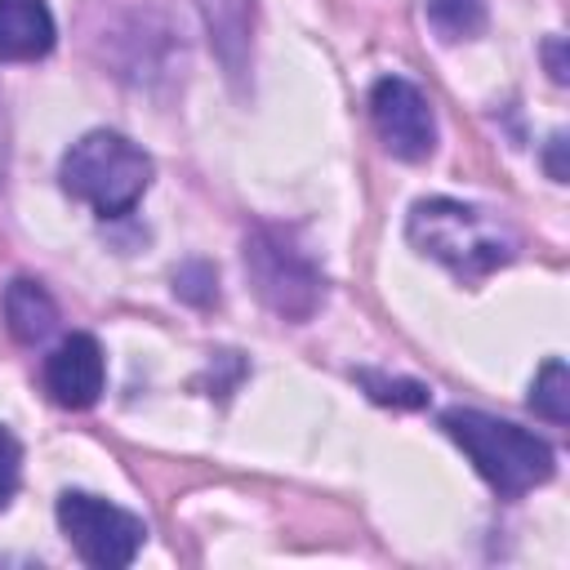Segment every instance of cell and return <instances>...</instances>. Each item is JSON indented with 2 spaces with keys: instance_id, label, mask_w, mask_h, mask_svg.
Listing matches in <instances>:
<instances>
[{
  "instance_id": "obj_1",
  "label": "cell",
  "mask_w": 570,
  "mask_h": 570,
  "mask_svg": "<svg viewBox=\"0 0 570 570\" xmlns=\"http://www.w3.org/2000/svg\"><path fill=\"white\" fill-rule=\"evenodd\" d=\"M405 240L423 258L441 263L450 276H459L468 285L508 267L517 258V245H521L503 214L481 209V205H463L450 196L414 200L410 218H405Z\"/></svg>"
},
{
  "instance_id": "obj_2",
  "label": "cell",
  "mask_w": 570,
  "mask_h": 570,
  "mask_svg": "<svg viewBox=\"0 0 570 570\" xmlns=\"http://www.w3.org/2000/svg\"><path fill=\"white\" fill-rule=\"evenodd\" d=\"M445 436L472 459L476 476L499 494V499H521L534 485L552 481L557 472V454L543 436H534L530 428H517L508 419L481 414V410H445L441 414Z\"/></svg>"
},
{
  "instance_id": "obj_3",
  "label": "cell",
  "mask_w": 570,
  "mask_h": 570,
  "mask_svg": "<svg viewBox=\"0 0 570 570\" xmlns=\"http://www.w3.org/2000/svg\"><path fill=\"white\" fill-rule=\"evenodd\" d=\"M151 156L116 134V129H89L80 134L67 151H62V165H58V178H62V191L85 200L98 218H120L129 214L147 187H151Z\"/></svg>"
},
{
  "instance_id": "obj_4",
  "label": "cell",
  "mask_w": 570,
  "mask_h": 570,
  "mask_svg": "<svg viewBox=\"0 0 570 570\" xmlns=\"http://www.w3.org/2000/svg\"><path fill=\"white\" fill-rule=\"evenodd\" d=\"M240 258L249 289L281 321H312L316 307L325 303V267L289 227L254 223Z\"/></svg>"
},
{
  "instance_id": "obj_5",
  "label": "cell",
  "mask_w": 570,
  "mask_h": 570,
  "mask_svg": "<svg viewBox=\"0 0 570 570\" xmlns=\"http://www.w3.org/2000/svg\"><path fill=\"white\" fill-rule=\"evenodd\" d=\"M58 525H62L67 543L76 548V557L94 570H125L147 543L142 517H134L89 490L58 494Z\"/></svg>"
},
{
  "instance_id": "obj_6",
  "label": "cell",
  "mask_w": 570,
  "mask_h": 570,
  "mask_svg": "<svg viewBox=\"0 0 570 570\" xmlns=\"http://www.w3.org/2000/svg\"><path fill=\"white\" fill-rule=\"evenodd\" d=\"M370 120L396 160H428L436 151V116L428 94L405 76H383L370 89Z\"/></svg>"
},
{
  "instance_id": "obj_7",
  "label": "cell",
  "mask_w": 570,
  "mask_h": 570,
  "mask_svg": "<svg viewBox=\"0 0 570 570\" xmlns=\"http://www.w3.org/2000/svg\"><path fill=\"white\" fill-rule=\"evenodd\" d=\"M107 383V356L94 334H67L45 356V392L62 410H89L102 396Z\"/></svg>"
},
{
  "instance_id": "obj_8",
  "label": "cell",
  "mask_w": 570,
  "mask_h": 570,
  "mask_svg": "<svg viewBox=\"0 0 570 570\" xmlns=\"http://www.w3.org/2000/svg\"><path fill=\"white\" fill-rule=\"evenodd\" d=\"M200 22L209 31V49L223 62L227 80L240 85L249 71V49H254V0H196Z\"/></svg>"
},
{
  "instance_id": "obj_9",
  "label": "cell",
  "mask_w": 570,
  "mask_h": 570,
  "mask_svg": "<svg viewBox=\"0 0 570 570\" xmlns=\"http://www.w3.org/2000/svg\"><path fill=\"white\" fill-rule=\"evenodd\" d=\"M58 22L45 0H0V58L36 62L53 49Z\"/></svg>"
},
{
  "instance_id": "obj_10",
  "label": "cell",
  "mask_w": 570,
  "mask_h": 570,
  "mask_svg": "<svg viewBox=\"0 0 570 570\" xmlns=\"http://www.w3.org/2000/svg\"><path fill=\"white\" fill-rule=\"evenodd\" d=\"M0 316H4L9 338L22 343V347H36V343H45V338L58 330V303H53V294H49L40 281H31V276H13V281L4 285V294H0Z\"/></svg>"
},
{
  "instance_id": "obj_11",
  "label": "cell",
  "mask_w": 570,
  "mask_h": 570,
  "mask_svg": "<svg viewBox=\"0 0 570 570\" xmlns=\"http://www.w3.org/2000/svg\"><path fill=\"white\" fill-rule=\"evenodd\" d=\"M530 410L539 419L557 423V428L570 419V374H566V361L561 356L543 361V370L534 374V383H530Z\"/></svg>"
},
{
  "instance_id": "obj_12",
  "label": "cell",
  "mask_w": 570,
  "mask_h": 570,
  "mask_svg": "<svg viewBox=\"0 0 570 570\" xmlns=\"http://www.w3.org/2000/svg\"><path fill=\"white\" fill-rule=\"evenodd\" d=\"M485 0H428V22L441 40H472L485 31Z\"/></svg>"
},
{
  "instance_id": "obj_13",
  "label": "cell",
  "mask_w": 570,
  "mask_h": 570,
  "mask_svg": "<svg viewBox=\"0 0 570 570\" xmlns=\"http://www.w3.org/2000/svg\"><path fill=\"white\" fill-rule=\"evenodd\" d=\"M356 383L370 392V401L396 405V410H419V405H428V396H432V392H428L423 383H414V379H387V374H374V370H361Z\"/></svg>"
},
{
  "instance_id": "obj_14",
  "label": "cell",
  "mask_w": 570,
  "mask_h": 570,
  "mask_svg": "<svg viewBox=\"0 0 570 570\" xmlns=\"http://www.w3.org/2000/svg\"><path fill=\"white\" fill-rule=\"evenodd\" d=\"M174 294L187 298V303H196V307L214 303V298H218V276H214V267H209V263H183V267L174 272Z\"/></svg>"
},
{
  "instance_id": "obj_15",
  "label": "cell",
  "mask_w": 570,
  "mask_h": 570,
  "mask_svg": "<svg viewBox=\"0 0 570 570\" xmlns=\"http://www.w3.org/2000/svg\"><path fill=\"white\" fill-rule=\"evenodd\" d=\"M18 481H22V445H18V436L0 423V508L18 494Z\"/></svg>"
},
{
  "instance_id": "obj_16",
  "label": "cell",
  "mask_w": 570,
  "mask_h": 570,
  "mask_svg": "<svg viewBox=\"0 0 570 570\" xmlns=\"http://www.w3.org/2000/svg\"><path fill=\"white\" fill-rule=\"evenodd\" d=\"M561 49H566V40H561V36H552V40L543 45V58H548V71H552V80H557V85H566V58H561Z\"/></svg>"
},
{
  "instance_id": "obj_17",
  "label": "cell",
  "mask_w": 570,
  "mask_h": 570,
  "mask_svg": "<svg viewBox=\"0 0 570 570\" xmlns=\"http://www.w3.org/2000/svg\"><path fill=\"white\" fill-rule=\"evenodd\" d=\"M561 151H566V134H552V142H548V174H552L557 183H566V165H561Z\"/></svg>"
},
{
  "instance_id": "obj_18",
  "label": "cell",
  "mask_w": 570,
  "mask_h": 570,
  "mask_svg": "<svg viewBox=\"0 0 570 570\" xmlns=\"http://www.w3.org/2000/svg\"><path fill=\"white\" fill-rule=\"evenodd\" d=\"M9 169V116H4V98H0V178Z\"/></svg>"
}]
</instances>
